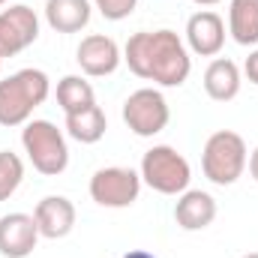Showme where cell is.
<instances>
[{
	"instance_id": "6da1fadb",
	"label": "cell",
	"mask_w": 258,
	"mask_h": 258,
	"mask_svg": "<svg viewBox=\"0 0 258 258\" xmlns=\"http://www.w3.org/2000/svg\"><path fill=\"white\" fill-rule=\"evenodd\" d=\"M123 60L132 75L153 81L159 87H180L192 72L186 42L168 27L132 33L123 45Z\"/></svg>"
},
{
	"instance_id": "7a4b0ae2",
	"label": "cell",
	"mask_w": 258,
	"mask_h": 258,
	"mask_svg": "<svg viewBox=\"0 0 258 258\" xmlns=\"http://www.w3.org/2000/svg\"><path fill=\"white\" fill-rule=\"evenodd\" d=\"M51 96V78L42 69H18L0 81V126H24Z\"/></svg>"
},
{
	"instance_id": "3957f363",
	"label": "cell",
	"mask_w": 258,
	"mask_h": 258,
	"mask_svg": "<svg viewBox=\"0 0 258 258\" xmlns=\"http://www.w3.org/2000/svg\"><path fill=\"white\" fill-rule=\"evenodd\" d=\"M246 141L243 135L231 132V129H219L204 141V153H201V171L210 183L216 186H231L243 177L246 171Z\"/></svg>"
},
{
	"instance_id": "277c9868",
	"label": "cell",
	"mask_w": 258,
	"mask_h": 258,
	"mask_svg": "<svg viewBox=\"0 0 258 258\" xmlns=\"http://www.w3.org/2000/svg\"><path fill=\"white\" fill-rule=\"evenodd\" d=\"M21 144L30 159V165L45 174L57 177L69 165V144H66L63 129H57L51 120H27L21 129Z\"/></svg>"
},
{
	"instance_id": "5b68a950",
	"label": "cell",
	"mask_w": 258,
	"mask_h": 258,
	"mask_svg": "<svg viewBox=\"0 0 258 258\" xmlns=\"http://www.w3.org/2000/svg\"><path fill=\"white\" fill-rule=\"evenodd\" d=\"M141 183H147L159 195H183L189 189L192 168L183 153H177L171 144H153L141 156Z\"/></svg>"
},
{
	"instance_id": "8992f818",
	"label": "cell",
	"mask_w": 258,
	"mask_h": 258,
	"mask_svg": "<svg viewBox=\"0 0 258 258\" xmlns=\"http://www.w3.org/2000/svg\"><path fill=\"white\" fill-rule=\"evenodd\" d=\"M168 120H171L168 99L156 87H138L135 93H129L126 102H123V123L138 138L159 135L162 129L168 126Z\"/></svg>"
},
{
	"instance_id": "52a82bcc",
	"label": "cell",
	"mask_w": 258,
	"mask_h": 258,
	"mask_svg": "<svg viewBox=\"0 0 258 258\" xmlns=\"http://www.w3.org/2000/svg\"><path fill=\"white\" fill-rule=\"evenodd\" d=\"M138 195H141V174L132 168L108 165V168L93 171V177H90V198L99 207L123 210L138 201Z\"/></svg>"
},
{
	"instance_id": "ba28073f",
	"label": "cell",
	"mask_w": 258,
	"mask_h": 258,
	"mask_svg": "<svg viewBox=\"0 0 258 258\" xmlns=\"http://www.w3.org/2000/svg\"><path fill=\"white\" fill-rule=\"evenodd\" d=\"M39 39V15L27 3L0 9V57H15Z\"/></svg>"
},
{
	"instance_id": "9c48e42d",
	"label": "cell",
	"mask_w": 258,
	"mask_h": 258,
	"mask_svg": "<svg viewBox=\"0 0 258 258\" xmlns=\"http://www.w3.org/2000/svg\"><path fill=\"white\" fill-rule=\"evenodd\" d=\"M75 60L81 66L84 75L90 78H105L111 72H117V66L123 63V51L120 45L105 36V33H90L78 42V51H75Z\"/></svg>"
},
{
	"instance_id": "30bf717a",
	"label": "cell",
	"mask_w": 258,
	"mask_h": 258,
	"mask_svg": "<svg viewBox=\"0 0 258 258\" xmlns=\"http://www.w3.org/2000/svg\"><path fill=\"white\" fill-rule=\"evenodd\" d=\"M225 45V21L213 9H198L186 21V48L198 57H216Z\"/></svg>"
},
{
	"instance_id": "8fae6325",
	"label": "cell",
	"mask_w": 258,
	"mask_h": 258,
	"mask_svg": "<svg viewBox=\"0 0 258 258\" xmlns=\"http://www.w3.org/2000/svg\"><path fill=\"white\" fill-rule=\"evenodd\" d=\"M39 225L30 213H6L0 216V255L27 258L39 243Z\"/></svg>"
},
{
	"instance_id": "7c38bea8",
	"label": "cell",
	"mask_w": 258,
	"mask_h": 258,
	"mask_svg": "<svg viewBox=\"0 0 258 258\" xmlns=\"http://www.w3.org/2000/svg\"><path fill=\"white\" fill-rule=\"evenodd\" d=\"M33 219L45 240H63L75 228V204L66 195H45L33 207Z\"/></svg>"
},
{
	"instance_id": "4fadbf2b",
	"label": "cell",
	"mask_w": 258,
	"mask_h": 258,
	"mask_svg": "<svg viewBox=\"0 0 258 258\" xmlns=\"http://www.w3.org/2000/svg\"><path fill=\"white\" fill-rule=\"evenodd\" d=\"M216 219V198L204 189H186L177 195L174 204V222L183 231H204L207 225H213Z\"/></svg>"
},
{
	"instance_id": "5bb4252c",
	"label": "cell",
	"mask_w": 258,
	"mask_h": 258,
	"mask_svg": "<svg viewBox=\"0 0 258 258\" xmlns=\"http://www.w3.org/2000/svg\"><path fill=\"white\" fill-rule=\"evenodd\" d=\"M240 66L228 57H213L204 69V93L213 102H231L240 93Z\"/></svg>"
},
{
	"instance_id": "9a60e30c",
	"label": "cell",
	"mask_w": 258,
	"mask_h": 258,
	"mask_svg": "<svg viewBox=\"0 0 258 258\" xmlns=\"http://www.w3.org/2000/svg\"><path fill=\"white\" fill-rule=\"evenodd\" d=\"M90 0H45V21L57 33H81L90 24Z\"/></svg>"
},
{
	"instance_id": "2e32d148",
	"label": "cell",
	"mask_w": 258,
	"mask_h": 258,
	"mask_svg": "<svg viewBox=\"0 0 258 258\" xmlns=\"http://www.w3.org/2000/svg\"><path fill=\"white\" fill-rule=\"evenodd\" d=\"M228 33L237 45H258V0H231L228 3Z\"/></svg>"
},
{
	"instance_id": "e0dca14e",
	"label": "cell",
	"mask_w": 258,
	"mask_h": 258,
	"mask_svg": "<svg viewBox=\"0 0 258 258\" xmlns=\"http://www.w3.org/2000/svg\"><path fill=\"white\" fill-rule=\"evenodd\" d=\"M66 135L78 144H96L102 141L105 129H108V117L99 105H90L78 114H66Z\"/></svg>"
},
{
	"instance_id": "ac0fdd59",
	"label": "cell",
	"mask_w": 258,
	"mask_h": 258,
	"mask_svg": "<svg viewBox=\"0 0 258 258\" xmlns=\"http://www.w3.org/2000/svg\"><path fill=\"white\" fill-rule=\"evenodd\" d=\"M57 105L63 108V114H78L90 105H96V93H93V84L81 75H66L57 81Z\"/></svg>"
},
{
	"instance_id": "d6986e66",
	"label": "cell",
	"mask_w": 258,
	"mask_h": 258,
	"mask_svg": "<svg viewBox=\"0 0 258 258\" xmlns=\"http://www.w3.org/2000/svg\"><path fill=\"white\" fill-rule=\"evenodd\" d=\"M24 180V162L12 150H0V201H9Z\"/></svg>"
},
{
	"instance_id": "ffe728a7",
	"label": "cell",
	"mask_w": 258,
	"mask_h": 258,
	"mask_svg": "<svg viewBox=\"0 0 258 258\" xmlns=\"http://www.w3.org/2000/svg\"><path fill=\"white\" fill-rule=\"evenodd\" d=\"M90 3H93V9H99V15L105 21H123L138 6V0H90Z\"/></svg>"
},
{
	"instance_id": "44dd1931",
	"label": "cell",
	"mask_w": 258,
	"mask_h": 258,
	"mask_svg": "<svg viewBox=\"0 0 258 258\" xmlns=\"http://www.w3.org/2000/svg\"><path fill=\"white\" fill-rule=\"evenodd\" d=\"M243 75L249 78V84H255L258 87V48H252L249 57L243 60Z\"/></svg>"
},
{
	"instance_id": "7402d4cb",
	"label": "cell",
	"mask_w": 258,
	"mask_h": 258,
	"mask_svg": "<svg viewBox=\"0 0 258 258\" xmlns=\"http://www.w3.org/2000/svg\"><path fill=\"white\" fill-rule=\"evenodd\" d=\"M246 165H249V174H252V180L258 183V147L249 153V159H246Z\"/></svg>"
},
{
	"instance_id": "603a6c76",
	"label": "cell",
	"mask_w": 258,
	"mask_h": 258,
	"mask_svg": "<svg viewBox=\"0 0 258 258\" xmlns=\"http://www.w3.org/2000/svg\"><path fill=\"white\" fill-rule=\"evenodd\" d=\"M123 258H156V255H153V252H147V249H129Z\"/></svg>"
},
{
	"instance_id": "cb8c5ba5",
	"label": "cell",
	"mask_w": 258,
	"mask_h": 258,
	"mask_svg": "<svg viewBox=\"0 0 258 258\" xmlns=\"http://www.w3.org/2000/svg\"><path fill=\"white\" fill-rule=\"evenodd\" d=\"M192 3H198V6H216V3H222V0H192Z\"/></svg>"
},
{
	"instance_id": "d4e9b609",
	"label": "cell",
	"mask_w": 258,
	"mask_h": 258,
	"mask_svg": "<svg viewBox=\"0 0 258 258\" xmlns=\"http://www.w3.org/2000/svg\"><path fill=\"white\" fill-rule=\"evenodd\" d=\"M240 258H258V252H246V255H240Z\"/></svg>"
},
{
	"instance_id": "484cf974",
	"label": "cell",
	"mask_w": 258,
	"mask_h": 258,
	"mask_svg": "<svg viewBox=\"0 0 258 258\" xmlns=\"http://www.w3.org/2000/svg\"><path fill=\"white\" fill-rule=\"evenodd\" d=\"M3 3H9V0H0V6H3Z\"/></svg>"
},
{
	"instance_id": "4316f807",
	"label": "cell",
	"mask_w": 258,
	"mask_h": 258,
	"mask_svg": "<svg viewBox=\"0 0 258 258\" xmlns=\"http://www.w3.org/2000/svg\"><path fill=\"white\" fill-rule=\"evenodd\" d=\"M0 63H3V57H0Z\"/></svg>"
}]
</instances>
